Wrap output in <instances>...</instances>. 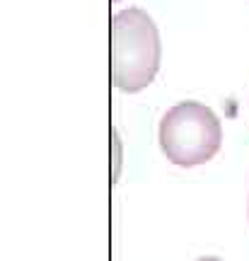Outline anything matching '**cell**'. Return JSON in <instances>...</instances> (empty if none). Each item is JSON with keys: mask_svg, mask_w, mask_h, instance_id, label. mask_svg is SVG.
<instances>
[{"mask_svg": "<svg viewBox=\"0 0 249 261\" xmlns=\"http://www.w3.org/2000/svg\"><path fill=\"white\" fill-rule=\"evenodd\" d=\"M162 63V41L145 10L126 8L111 17V83L136 94L153 85Z\"/></svg>", "mask_w": 249, "mask_h": 261, "instance_id": "6da1fadb", "label": "cell"}, {"mask_svg": "<svg viewBox=\"0 0 249 261\" xmlns=\"http://www.w3.org/2000/svg\"><path fill=\"white\" fill-rule=\"evenodd\" d=\"M157 140L167 162L177 167H198L220 152L222 123L211 107L186 99L162 114Z\"/></svg>", "mask_w": 249, "mask_h": 261, "instance_id": "7a4b0ae2", "label": "cell"}, {"mask_svg": "<svg viewBox=\"0 0 249 261\" xmlns=\"http://www.w3.org/2000/svg\"><path fill=\"white\" fill-rule=\"evenodd\" d=\"M196 261H222V259H218V256H201V259H196Z\"/></svg>", "mask_w": 249, "mask_h": 261, "instance_id": "3957f363", "label": "cell"}, {"mask_svg": "<svg viewBox=\"0 0 249 261\" xmlns=\"http://www.w3.org/2000/svg\"><path fill=\"white\" fill-rule=\"evenodd\" d=\"M247 215H249V203H247Z\"/></svg>", "mask_w": 249, "mask_h": 261, "instance_id": "277c9868", "label": "cell"}, {"mask_svg": "<svg viewBox=\"0 0 249 261\" xmlns=\"http://www.w3.org/2000/svg\"><path fill=\"white\" fill-rule=\"evenodd\" d=\"M114 3H119V0H114Z\"/></svg>", "mask_w": 249, "mask_h": 261, "instance_id": "5b68a950", "label": "cell"}]
</instances>
